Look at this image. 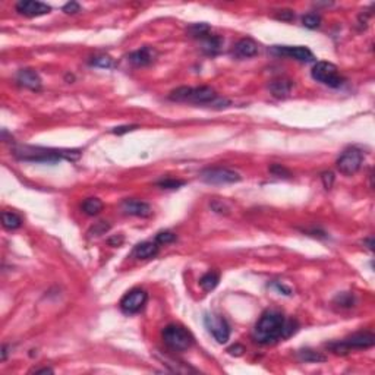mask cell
Masks as SVG:
<instances>
[{
    "label": "cell",
    "instance_id": "6",
    "mask_svg": "<svg viewBox=\"0 0 375 375\" xmlns=\"http://www.w3.org/2000/svg\"><path fill=\"white\" fill-rule=\"evenodd\" d=\"M311 75L315 81H318L324 85L333 87V88H337L343 84V78L340 76L337 66L330 62L315 63L312 70H311Z\"/></svg>",
    "mask_w": 375,
    "mask_h": 375
},
{
    "label": "cell",
    "instance_id": "35",
    "mask_svg": "<svg viewBox=\"0 0 375 375\" xmlns=\"http://www.w3.org/2000/svg\"><path fill=\"white\" fill-rule=\"evenodd\" d=\"M281 13L280 15H277V19H281V21H290V19H293V12L292 10H280Z\"/></svg>",
    "mask_w": 375,
    "mask_h": 375
},
{
    "label": "cell",
    "instance_id": "11",
    "mask_svg": "<svg viewBox=\"0 0 375 375\" xmlns=\"http://www.w3.org/2000/svg\"><path fill=\"white\" fill-rule=\"evenodd\" d=\"M273 50H274V53H277L280 56H286V58H290V59H295L299 62H313L315 61L312 52L304 46H276Z\"/></svg>",
    "mask_w": 375,
    "mask_h": 375
},
{
    "label": "cell",
    "instance_id": "27",
    "mask_svg": "<svg viewBox=\"0 0 375 375\" xmlns=\"http://www.w3.org/2000/svg\"><path fill=\"white\" fill-rule=\"evenodd\" d=\"M189 31H190V34H192L193 37H207L210 28H208V25H205V24H196V25H192V27L189 28Z\"/></svg>",
    "mask_w": 375,
    "mask_h": 375
},
{
    "label": "cell",
    "instance_id": "8",
    "mask_svg": "<svg viewBox=\"0 0 375 375\" xmlns=\"http://www.w3.org/2000/svg\"><path fill=\"white\" fill-rule=\"evenodd\" d=\"M201 179L211 185H229L241 182L242 176L230 169L224 167H210L201 172Z\"/></svg>",
    "mask_w": 375,
    "mask_h": 375
},
{
    "label": "cell",
    "instance_id": "24",
    "mask_svg": "<svg viewBox=\"0 0 375 375\" xmlns=\"http://www.w3.org/2000/svg\"><path fill=\"white\" fill-rule=\"evenodd\" d=\"M334 304L340 308H350V307H355L356 304V299L352 293H340L336 299H334Z\"/></svg>",
    "mask_w": 375,
    "mask_h": 375
},
{
    "label": "cell",
    "instance_id": "21",
    "mask_svg": "<svg viewBox=\"0 0 375 375\" xmlns=\"http://www.w3.org/2000/svg\"><path fill=\"white\" fill-rule=\"evenodd\" d=\"M220 281V276L214 271H210L207 274H204L201 279H199V286L205 290V292H211L217 287Z\"/></svg>",
    "mask_w": 375,
    "mask_h": 375
},
{
    "label": "cell",
    "instance_id": "26",
    "mask_svg": "<svg viewBox=\"0 0 375 375\" xmlns=\"http://www.w3.org/2000/svg\"><path fill=\"white\" fill-rule=\"evenodd\" d=\"M176 241V235L169 232V230H164V232H160L156 235V242L158 245H167V244H172Z\"/></svg>",
    "mask_w": 375,
    "mask_h": 375
},
{
    "label": "cell",
    "instance_id": "17",
    "mask_svg": "<svg viewBox=\"0 0 375 375\" xmlns=\"http://www.w3.org/2000/svg\"><path fill=\"white\" fill-rule=\"evenodd\" d=\"M157 253H158V244L156 241L154 242H150V241L141 242L133 250V255L138 259H150V258H154Z\"/></svg>",
    "mask_w": 375,
    "mask_h": 375
},
{
    "label": "cell",
    "instance_id": "34",
    "mask_svg": "<svg viewBox=\"0 0 375 375\" xmlns=\"http://www.w3.org/2000/svg\"><path fill=\"white\" fill-rule=\"evenodd\" d=\"M322 182H324V187L325 189H330L331 185H333V181H334V176H333V173L331 172H328V173H322Z\"/></svg>",
    "mask_w": 375,
    "mask_h": 375
},
{
    "label": "cell",
    "instance_id": "16",
    "mask_svg": "<svg viewBox=\"0 0 375 375\" xmlns=\"http://www.w3.org/2000/svg\"><path fill=\"white\" fill-rule=\"evenodd\" d=\"M258 53V44L250 38H242L233 46V55L239 59H250Z\"/></svg>",
    "mask_w": 375,
    "mask_h": 375
},
{
    "label": "cell",
    "instance_id": "10",
    "mask_svg": "<svg viewBox=\"0 0 375 375\" xmlns=\"http://www.w3.org/2000/svg\"><path fill=\"white\" fill-rule=\"evenodd\" d=\"M148 301V295L142 289H132L121 301V308L125 313L139 312Z\"/></svg>",
    "mask_w": 375,
    "mask_h": 375
},
{
    "label": "cell",
    "instance_id": "3",
    "mask_svg": "<svg viewBox=\"0 0 375 375\" xmlns=\"http://www.w3.org/2000/svg\"><path fill=\"white\" fill-rule=\"evenodd\" d=\"M172 101L193 103V104H214L226 107L230 104L229 100L219 98L217 93L211 87H179L169 94Z\"/></svg>",
    "mask_w": 375,
    "mask_h": 375
},
{
    "label": "cell",
    "instance_id": "18",
    "mask_svg": "<svg viewBox=\"0 0 375 375\" xmlns=\"http://www.w3.org/2000/svg\"><path fill=\"white\" fill-rule=\"evenodd\" d=\"M292 81L289 79H284V78H279V79H274L270 82L268 88L271 91V94L277 98H283V97H287L289 93L292 91Z\"/></svg>",
    "mask_w": 375,
    "mask_h": 375
},
{
    "label": "cell",
    "instance_id": "12",
    "mask_svg": "<svg viewBox=\"0 0 375 375\" xmlns=\"http://www.w3.org/2000/svg\"><path fill=\"white\" fill-rule=\"evenodd\" d=\"M16 10L18 13L28 16V18H34V16H41L46 13H50L52 7L46 3L41 1H34V0H21L16 3Z\"/></svg>",
    "mask_w": 375,
    "mask_h": 375
},
{
    "label": "cell",
    "instance_id": "7",
    "mask_svg": "<svg viewBox=\"0 0 375 375\" xmlns=\"http://www.w3.org/2000/svg\"><path fill=\"white\" fill-rule=\"evenodd\" d=\"M375 344L374 334L371 333H356L339 343H333L330 344V349H333V352L336 353H346L350 349H368L373 347Z\"/></svg>",
    "mask_w": 375,
    "mask_h": 375
},
{
    "label": "cell",
    "instance_id": "4",
    "mask_svg": "<svg viewBox=\"0 0 375 375\" xmlns=\"http://www.w3.org/2000/svg\"><path fill=\"white\" fill-rule=\"evenodd\" d=\"M163 342L173 352H184L193 344V337L185 327L178 324H169L163 330Z\"/></svg>",
    "mask_w": 375,
    "mask_h": 375
},
{
    "label": "cell",
    "instance_id": "28",
    "mask_svg": "<svg viewBox=\"0 0 375 375\" xmlns=\"http://www.w3.org/2000/svg\"><path fill=\"white\" fill-rule=\"evenodd\" d=\"M90 63H91L93 66L106 67V69L113 66V61H112V58H109V56H97V58H93V61Z\"/></svg>",
    "mask_w": 375,
    "mask_h": 375
},
{
    "label": "cell",
    "instance_id": "25",
    "mask_svg": "<svg viewBox=\"0 0 375 375\" xmlns=\"http://www.w3.org/2000/svg\"><path fill=\"white\" fill-rule=\"evenodd\" d=\"M302 24H304V27H307V28H310V30H315V28L319 27L321 18H319V15H316V13H308V15H305V16L302 18Z\"/></svg>",
    "mask_w": 375,
    "mask_h": 375
},
{
    "label": "cell",
    "instance_id": "39",
    "mask_svg": "<svg viewBox=\"0 0 375 375\" xmlns=\"http://www.w3.org/2000/svg\"><path fill=\"white\" fill-rule=\"evenodd\" d=\"M115 242H116V247H118V245H121V244L124 242V239H119V241H118V238H116V239H115ZM109 244H110V245H113V239H109Z\"/></svg>",
    "mask_w": 375,
    "mask_h": 375
},
{
    "label": "cell",
    "instance_id": "23",
    "mask_svg": "<svg viewBox=\"0 0 375 375\" xmlns=\"http://www.w3.org/2000/svg\"><path fill=\"white\" fill-rule=\"evenodd\" d=\"M221 47V38L216 37V35H207L205 37V43H204V50L208 55H217L220 52Z\"/></svg>",
    "mask_w": 375,
    "mask_h": 375
},
{
    "label": "cell",
    "instance_id": "13",
    "mask_svg": "<svg viewBox=\"0 0 375 375\" xmlns=\"http://www.w3.org/2000/svg\"><path fill=\"white\" fill-rule=\"evenodd\" d=\"M121 210L127 216L133 217H150L153 214L151 205L139 199H125L121 204Z\"/></svg>",
    "mask_w": 375,
    "mask_h": 375
},
{
    "label": "cell",
    "instance_id": "33",
    "mask_svg": "<svg viewBox=\"0 0 375 375\" xmlns=\"http://www.w3.org/2000/svg\"><path fill=\"white\" fill-rule=\"evenodd\" d=\"M136 127V125H125V126H119V127H113L112 129V133H116V135H124L126 132H130Z\"/></svg>",
    "mask_w": 375,
    "mask_h": 375
},
{
    "label": "cell",
    "instance_id": "38",
    "mask_svg": "<svg viewBox=\"0 0 375 375\" xmlns=\"http://www.w3.org/2000/svg\"><path fill=\"white\" fill-rule=\"evenodd\" d=\"M6 355H7V347L3 346L1 347V361H6Z\"/></svg>",
    "mask_w": 375,
    "mask_h": 375
},
{
    "label": "cell",
    "instance_id": "37",
    "mask_svg": "<svg viewBox=\"0 0 375 375\" xmlns=\"http://www.w3.org/2000/svg\"><path fill=\"white\" fill-rule=\"evenodd\" d=\"M32 373H35V374H40V373H44V374H47V373H53V370L52 368H35Z\"/></svg>",
    "mask_w": 375,
    "mask_h": 375
},
{
    "label": "cell",
    "instance_id": "30",
    "mask_svg": "<svg viewBox=\"0 0 375 375\" xmlns=\"http://www.w3.org/2000/svg\"><path fill=\"white\" fill-rule=\"evenodd\" d=\"M109 229H110V226H109V224H106L104 221H100V223H97V224L91 229V232H90V233H94L95 236H100V235H104Z\"/></svg>",
    "mask_w": 375,
    "mask_h": 375
},
{
    "label": "cell",
    "instance_id": "36",
    "mask_svg": "<svg viewBox=\"0 0 375 375\" xmlns=\"http://www.w3.org/2000/svg\"><path fill=\"white\" fill-rule=\"evenodd\" d=\"M230 355H236V356H239V355H242V352H245V349L242 347V346H232V347H229V350H227Z\"/></svg>",
    "mask_w": 375,
    "mask_h": 375
},
{
    "label": "cell",
    "instance_id": "19",
    "mask_svg": "<svg viewBox=\"0 0 375 375\" xmlns=\"http://www.w3.org/2000/svg\"><path fill=\"white\" fill-rule=\"evenodd\" d=\"M1 224L7 230H16L22 226V219L12 211H3L1 213Z\"/></svg>",
    "mask_w": 375,
    "mask_h": 375
},
{
    "label": "cell",
    "instance_id": "22",
    "mask_svg": "<svg viewBox=\"0 0 375 375\" xmlns=\"http://www.w3.org/2000/svg\"><path fill=\"white\" fill-rule=\"evenodd\" d=\"M298 358L302 362H324L327 359L321 352H316V350H312V349H302V350H299L298 352Z\"/></svg>",
    "mask_w": 375,
    "mask_h": 375
},
{
    "label": "cell",
    "instance_id": "14",
    "mask_svg": "<svg viewBox=\"0 0 375 375\" xmlns=\"http://www.w3.org/2000/svg\"><path fill=\"white\" fill-rule=\"evenodd\" d=\"M16 82L32 91H38L41 88V78L32 69H21L16 75Z\"/></svg>",
    "mask_w": 375,
    "mask_h": 375
},
{
    "label": "cell",
    "instance_id": "2",
    "mask_svg": "<svg viewBox=\"0 0 375 375\" xmlns=\"http://www.w3.org/2000/svg\"><path fill=\"white\" fill-rule=\"evenodd\" d=\"M13 156L24 161H35V163H58L61 160L75 161L79 158L81 153L78 150H58V148H43V147H31L21 145L13 148Z\"/></svg>",
    "mask_w": 375,
    "mask_h": 375
},
{
    "label": "cell",
    "instance_id": "32",
    "mask_svg": "<svg viewBox=\"0 0 375 375\" xmlns=\"http://www.w3.org/2000/svg\"><path fill=\"white\" fill-rule=\"evenodd\" d=\"M270 172L271 173H274L276 176H279V178H281V176H289V172L284 169V167H281L280 164H274V166H271L270 167Z\"/></svg>",
    "mask_w": 375,
    "mask_h": 375
},
{
    "label": "cell",
    "instance_id": "1",
    "mask_svg": "<svg viewBox=\"0 0 375 375\" xmlns=\"http://www.w3.org/2000/svg\"><path fill=\"white\" fill-rule=\"evenodd\" d=\"M296 331L295 321H286L284 315L277 311H265L255 324L252 337L259 344H270L286 339Z\"/></svg>",
    "mask_w": 375,
    "mask_h": 375
},
{
    "label": "cell",
    "instance_id": "20",
    "mask_svg": "<svg viewBox=\"0 0 375 375\" xmlns=\"http://www.w3.org/2000/svg\"><path fill=\"white\" fill-rule=\"evenodd\" d=\"M103 210V201L98 198H87L82 202V211L87 216H97Z\"/></svg>",
    "mask_w": 375,
    "mask_h": 375
},
{
    "label": "cell",
    "instance_id": "31",
    "mask_svg": "<svg viewBox=\"0 0 375 375\" xmlns=\"http://www.w3.org/2000/svg\"><path fill=\"white\" fill-rule=\"evenodd\" d=\"M79 10H81V6H79V3H76V1H69V3H66V4L63 6V12H64V13H69V15L78 13Z\"/></svg>",
    "mask_w": 375,
    "mask_h": 375
},
{
    "label": "cell",
    "instance_id": "5",
    "mask_svg": "<svg viewBox=\"0 0 375 375\" xmlns=\"http://www.w3.org/2000/svg\"><path fill=\"white\" fill-rule=\"evenodd\" d=\"M362 161H364V156L361 150H358L356 147H350L340 154V157L336 161V167L342 175L352 176L358 173V170L362 166Z\"/></svg>",
    "mask_w": 375,
    "mask_h": 375
},
{
    "label": "cell",
    "instance_id": "29",
    "mask_svg": "<svg viewBox=\"0 0 375 375\" xmlns=\"http://www.w3.org/2000/svg\"><path fill=\"white\" fill-rule=\"evenodd\" d=\"M157 185L160 188H163V189H178V188H181L182 185H185V182L184 181H176V179H163Z\"/></svg>",
    "mask_w": 375,
    "mask_h": 375
},
{
    "label": "cell",
    "instance_id": "9",
    "mask_svg": "<svg viewBox=\"0 0 375 375\" xmlns=\"http://www.w3.org/2000/svg\"><path fill=\"white\" fill-rule=\"evenodd\" d=\"M204 324L207 330L211 333V336L219 343H226L230 337V325L226 321L224 316L217 313H207L204 316Z\"/></svg>",
    "mask_w": 375,
    "mask_h": 375
},
{
    "label": "cell",
    "instance_id": "15",
    "mask_svg": "<svg viewBox=\"0 0 375 375\" xmlns=\"http://www.w3.org/2000/svg\"><path fill=\"white\" fill-rule=\"evenodd\" d=\"M157 52L153 47H142L136 52H132L127 56V61L133 66H148L156 61Z\"/></svg>",
    "mask_w": 375,
    "mask_h": 375
}]
</instances>
